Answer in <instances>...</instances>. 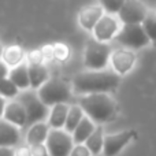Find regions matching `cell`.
Masks as SVG:
<instances>
[{
  "instance_id": "obj_11",
  "label": "cell",
  "mask_w": 156,
  "mask_h": 156,
  "mask_svg": "<svg viewBox=\"0 0 156 156\" xmlns=\"http://www.w3.org/2000/svg\"><path fill=\"white\" fill-rule=\"evenodd\" d=\"M136 63V54L129 48H119L112 52L111 55V65L112 69L119 74L123 76L127 74Z\"/></svg>"
},
{
  "instance_id": "obj_12",
  "label": "cell",
  "mask_w": 156,
  "mask_h": 156,
  "mask_svg": "<svg viewBox=\"0 0 156 156\" xmlns=\"http://www.w3.org/2000/svg\"><path fill=\"white\" fill-rule=\"evenodd\" d=\"M103 15H104V8L101 5H88V7L81 10L80 15H78V21H80V25L85 30L93 32L94 26L103 18Z\"/></svg>"
},
{
  "instance_id": "obj_20",
  "label": "cell",
  "mask_w": 156,
  "mask_h": 156,
  "mask_svg": "<svg viewBox=\"0 0 156 156\" xmlns=\"http://www.w3.org/2000/svg\"><path fill=\"white\" fill-rule=\"evenodd\" d=\"M25 54L19 45H8L3 49V62L7 63L10 67H16L23 62Z\"/></svg>"
},
{
  "instance_id": "obj_33",
  "label": "cell",
  "mask_w": 156,
  "mask_h": 156,
  "mask_svg": "<svg viewBox=\"0 0 156 156\" xmlns=\"http://www.w3.org/2000/svg\"><path fill=\"white\" fill-rule=\"evenodd\" d=\"M0 69H2V80H4V78H8L10 76V71H8V65L4 62H2V65H0Z\"/></svg>"
},
{
  "instance_id": "obj_29",
  "label": "cell",
  "mask_w": 156,
  "mask_h": 156,
  "mask_svg": "<svg viewBox=\"0 0 156 156\" xmlns=\"http://www.w3.org/2000/svg\"><path fill=\"white\" fill-rule=\"evenodd\" d=\"M30 148H32L33 156H51V155H49V151H48V148H47L45 144L33 145V147H30Z\"/></svg>"
},
{
  "instance_id": "obj_13",
  "label": "cell",
  "mask_w": 156,
  "mask_h": 156,
  "mask_svg": "<svg viewBox=\"0 0 156 156\" xmlns=\"http://www.w3.org/2000/svg\"><path fill=\"white\" fill-rule=\"evenodd\" d=\"M2 118L7 122L16 125L18 127H23L27 123V114L21 101H11L7 104Z\"/></svg>"
},
{
  "instance_id": "obj_10",
  "label": "cell",
  "mask_w": 156,
  "mask_h": 156,
  "mask_svg": "<svg viewBox=\"0 0 156 156\" xmlns=\"http://www.w3.org/2000/svg\"><path fill=\"white\" fill-rule=\"evenodd\" d=\"M119 23L111 14H105L103 15V18L97 22V25L93 29V36L96 40L107 43L111 41L112 38L116 37V34L119 33Z\"/></svg>"
},
{
  "instance_id": "obj_2",
  "label": "cell",
  "mask_w": 156,
  "mask_h": 156,
  "mask_svg": "<svg viewBox=\"0 0 156 156\" xmlns=\"http://www.w3.org/2000/svg\"><path fill=\"white\" fill-rule=\"evenodd\" d=\"M80 105L85 111L86 116L97 125L112 121L118 112L115 100L107 93L83 94L80 99Z\"/></svg>"
},
{
  "instance_id": "obj_8",
  "label": "cell",
  "mask_w": 156,
  "mask_h": 156,
  "mask_svg": "<svg viewBox=\"0 0 156 156\" xmlns=\"http://www.w3.org/2000/svg\"><path fill=\"white\" fill-rule=\"evenodd\" d=\"M148 10L140 0H126L123 7L118 12V16L123 25L126 23H143L148 16Z\"/></svg>"
},
{
  "instance_id": "obj_16",
  "label": "cell",
  "mask_w": 156,
  "mask_h": 156,
  "mask_svg": "<svg viewBox=\"0 0 156 156\" xmlns=\"http://www.w3.org/2000/svg\"><path fill=\"white\" fill-rule=\"evenodd\" d=\"M29 76L33 89H40L49 80V73L43 63H29Z\"/></svg>"
},
{
  "instance_id": "obj_32",
  "label": "cell",
  "mask_w": 156,
  "mask_h": 156,
  "mask_svg": "<svg viewBox=\"0 0 156 156\" xmlns=\"http://www.w3.org/2000/svg\"><path fill=\"white\" fill-rule=\"evenodd\" d=\"M43 52L45 59H52L54 58V45H45L43 48Z\"/></svg>"
},
{
  "instance_id": "obj_18",
  "label": "cell",
  "mask_w": 156,
  "mask_h": 156,
  "mask_svg": "<svg viewBox=\"0 0 156 156\" xmlns=\"http://www.w3.org/2000/svg\"><path fill=\"white\" fill-rule=\"evenodd\" d=\"M11 81L18 86L19 89H26L30 86V76H29V65L22 62L12 70H10V76H8Z\"/></svg>"
},
{
  "instance_id": "obj_9",
  "label": "cell",
  "mask_w": 156,
  "mask_h": 156,
  "mask_svg": "<svg viewBox=\"0 0 156 156\" xmlns=\"http://www.w3.org/2000/svg\"><path fill=\"white\" fill-rule=\"evenodd\" d=\"M134 137V129H127L123 132L115 133V134L104 136V149H103V152L105 156H116Z\"/></svg>"
},
{
  "instance_id": "obj_1",
  "label": "cell",
  "mask_w": 156,
  "mask_h": 156,
  "mask_svg": "<svg viewBox=\"0 0 156 156\" xmlns=\"http://www.w3.org/2000/svg\"><path fill=\"white\" fill-rule=\"evenodd\" d=\"M121 77L115 70H90L74 77L73 89L80 94L108 93L119 86Z\"/></svg>"
},
{
  "instance_id": "obj_30",
  "label": "cell",
  "mask_w": 156,
  "mask_h": 156,
  "mask_svg": "<svg viewBox=\"0 0 156 156\" xmlns=\"http://www.w3.org/2000/svg\"><path fill=\"white\" fill-rule=\"evenodd\" d=\"M15 154L16 156H33L32 148H29V147H19L15 151Z\"/></svg>"
},
{
  "instance_id": "obj_14",
  "label": "cell",
  "mask_w": 156,
  "mask_h": 156,
  "mask_svg": "<svg viewBox=\"0 0 156 156\" xmlns=\"http://www.w3.org/2000/svg\"><path fill=\"white\" fill-rule=\"evenodd\" d=\"M19 141V129L16 125L3 119L0 123V147H14Z\"/></svg>"
},
{
  "instance_id": "obj_24",
  "label": "cell",
  "mask_w": 156,
  "mask_h": 156,
  "mask_svg": "<svg viewBox=\"0 0 156 156\" xmlns=\"http://www.w3.org/2000/svg\"><path fill=\"white\" fill-rule=\"evenodd\" d=\"M71 55V51H70V47L67 44H63V43H56L54 44V58L59 62H66L69 60Z\"/></svg>"
},
{
  "instance_id": "obj_7",
  "label": "cell",
  "mask_w": 156,
  "mask_h": 156,
  "mask_svg": "<svg viewBox=\"0 0 156 156\" xmlns=\"http://www.w3.org/2000/svg\"><path fill=\"white\" fill-rule=\"evenodd\" d=\"M19 101L22 103V105L25 107L27 114V123L34 125L38 122L44 121L47 116L51 114V111L48 110V105H45L43 103V100L40 99V96L33 92H26L19 97Z\"/></svg>"
},
{
  "instance_id": "obj_26",
  "label": "cell",
  "mask_w": 156,
  "mask_h": 156,
  "mask_svg": "<svg viewBox=\"0 0 156 156\" xmlns=\"http://www.w3.org/2000/svg\"><path fill=\"white\" fill-rule=\"evenodd\" d=\"M99 2L100 5L104 8V11L112 15V14H118L121 11L126 0H99Z\"/></svg>"
},
{
  "instance_id": "obj_23",
  "label": "cell",
  "mask_w": 156,
  "mask_h": 156,
  "mask_svg": "<svg viewBox=\"0 0 156 156\" xmlns=\"http://www.w3.org/2000/svg\"><path fill=\"white\" fill-rule=\"evenodd\" d=\"M143 26L145 33L148 34L149 40L154 41L156 44V14L155 12H149L148 16L145 18V21L143 22Z\"/></svg>"
},
{
  "instance_id": "obj_31",
  "label": "cell",
  "mask_w": 156,
  "mask_h": 156,
  "mask_svg": "<svg viewBox=\"0 0 156 156\" xmlns=\"http://www.w3.org/2000/svg\"><path fill=\"white\" fill-rule=\"evenodd\" d=\"M0 156H16V154L12 149V147H2L0 148Z\"/></svg>"
},
{
  "instance_id": "obj_19",
  "label": "cell",
  "mask_w": 156,
  "mask_h": 156,
  "mask_svg": "<svg viewBox=\"0 0 156 156\" xmlns=\"http://www.w3.org/2000/svg\"><path fill=\"white\" fill-rule=\"evenodd\" d=\"M96 126H94L93 121L89 116H83V119L81 121V123L77 126V129L73 133V138L76 144H85L86 140L89 138V136L94 132Z\"/></svg>"
},
{
  "instance_id": "obj_28",
  "label": "cell",
  "mask_w": 156,
  "mask_h": 156,
  "mask_svg": "<svg viewBox=\"0 0 156 156\" xmlns=\"http://www.w3.org/2000/svg\"><path fill=\"white\" fill-rule=\"evenodd\" d=\"M92 152L89 151V148L86 145H82V144H77L73 148L70 156H90Z\"/></svg>"
},
{
  "instance_id": "obj_22",
  "label": "cell",
  "mask_w": 156,
  "mask_h": 156,
  "mask_svg": "<svg viewBox=\"0 0 156 156\" xmlns=\"http://www.w3.org/2000/svg\"><path fill=\"white\" fill-rule=\"evenodd\" d=\"M83 114H85V111L82 110L81 105H71L70 107L67 121H66V126H65L69 133H74V130L77 129V126L81 123V121L85 116Z\"/></svg>"
},
{
  "instance_id": "obj_5",
  "label": "cell",
  "mask_w": 156,
  "mask_h": 156,
  "mask_svg": "<svg viewBox=\"0 0 156 156\" xmlns=\"http://www.w3.org/2000/svg\"><path fill=\"white\" fill-rule=\"evenodd\" d=\"M116 43L129 49H140L147 47L151 40L144 30L143 23H126L115 37Z\"/></svg>"
},
{
  "instance_id": "obj_3",
  "label": "cell",
  "mask_w": 156,
  "mask_h": 156,
  "mask_svg": "<svg viewBox=\"0 0 156 156\" xmlns=\"http://www.w3.org/2000/svg\"><path fill=\"white\" fill-rule=\"evenodd\" d=\"M38 96L43 103L48 107H54L56 104L67 103L71 97V89L66 81L60 78H49L40 89Z\"/></svg>"
},
{
  "instance_id": "obj_21",
  "label": "cell",
  "mask_w": 156,
  "mask_h": 156,
  "mask_svg": "<svg viewBox=\"0 0 156 156\" xmlns=\"http://www.w3.org/2000/svg\"><path fill=\"white\" fill-rule=\"evenodd\" d=\"M85 145L89 148V151L92 152V155H99L100 152L104 149V136H103V127L96 126L94 132L89 136V138L86 140Z\"/></svg>"
},
{
  "instance_id": "obj_25",
  "label": "cell",
  "mask_w": 156,
  "mask_h": 156,
  "mask_svg": "<svg viewBox=\"0 0 156 156\" xmlns=\"http://www.w3.org/2000/svg\"><path fill=\"white\" fill-rule=\"evenodd\" d=\"M0 92H2L3 97L11 99V97H15L16 94H18L19 88L10 80V78H4V80L2 81V89H0Z\"/></svg>"
},
{
  "instance_id": "obj_6",
  "label": "cell",
  "mask_w": 156,
  "mask_h": 156,
  "mask_svg": "<svg viewBox=\"0 0 156 156\" xmlns=\"http://www.w3.org/2000/svg\"><path fill=\"white\" fill-rule=\"evenodd\" d=\"M45 145L51 156H70L74 148V138L67 130L51 129Z\"/></svg>"
},
{
  "instance_id": "obj_15",
  "label": "cell",
  "mask_w": 156,
  "mask_h": 156,
  "mask_svg": "<svg viewBox=\"0 0 156 156\" xmlns=\"http://www.w3.org/2000/svg\"><path fill=\"white\" fill-rule=\"evenodd\" d=\"M49 125L44 123V122H38L30 126V129L26 133V141L29 144V147L38 145V144H44L48 138L49 134Z\"/></svg>"
},
{
  "instance_id": "obj_27",
  "label": "cell",
  "mask_w": 156,
  "mask_h": 156,
  "mask_svg": "<svg viewBox=\"0 0 156 156\" xmlns=\"http://www.w3.org/2000/svg\"><path fill=\"white\" fill-rule=\"evenodd\" d=\"M45 56H44L43 49H34V51L27 54V60L29 63H43Z\"/></svg>"
},
{
  "instance_id": "obj_17",
  "label": "cell",
  "mask_w": 156,
  "mask_h": 156,
  "mask_svg": "<svg viewBox=\"0 0 156 156\" xmlns=\"http://www.w3.org/2000/svg\"><path fill=\"white\" fill-rule=\"evenodd\" d=\"M69 111H70V107H69L66 103L54 105V107L51 108L48 125L52 129H62V127H65L66 121H67Z\"/></svg>"
},
{
  "instance_id": "obj_4",
  "label": "cell",
  "mask_w": 156,
  "mask_h": 156,
  "mask_svg": "<svg viewBox=\"0 0 156 156\" xmlns=\"http://www.w3.org/2000/svg\"><path fill=\"white\" fill-rule=\"evenodd\" d=\"M111 48L107 43L99 41L96 38H89L85 48V66L89 70H104L108 60L111 59Z\"/></svg>"
}]
</instances>
